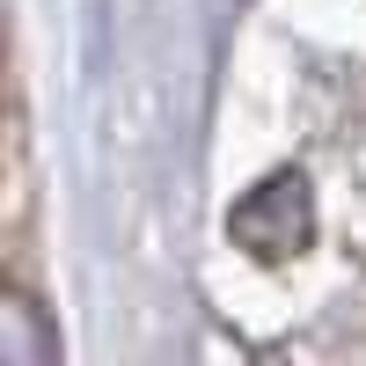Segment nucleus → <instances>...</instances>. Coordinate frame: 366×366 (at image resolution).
I'll return each mask as SVG.
<instances>
[{"label": "nucleus", "instance_id": "nucleus-1", "mask_svg": "<svg viewBox=\"0 0 366 366\" xmlns=\"http://www.w3.org/2000/svg\"><path fill=\"white\" fill-rule=\"evenodd\" d=\"M227 234L249 249L257 264H286L308 249V234H315V205H308V176L300 169H279V176H264L249 198H242L227 212Z\"/></svg>", "mask_w": 366, "mask_h": 366}]
</instances>
